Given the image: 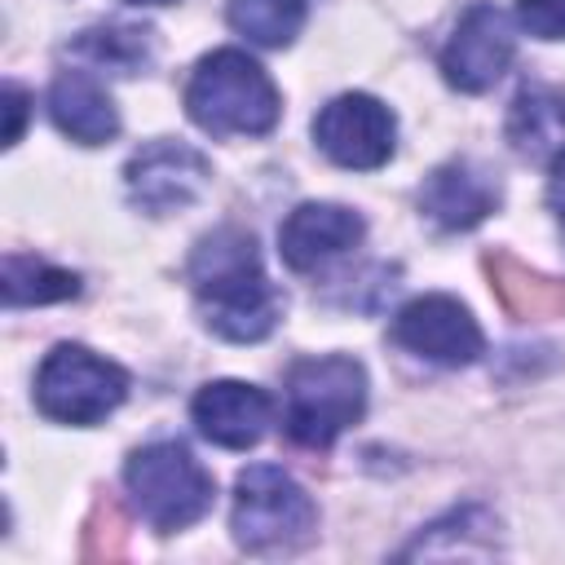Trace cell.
Returning a JSON list of instances; mask_svg holds the SVG:
<instances>
[{
    "instance_id": "cell-7",
    "label": "cell",
    "mask_w": 565,
    "mask_h": 565,
    "mask_svg": "<svg viewBox=\"0 0 565 565\" xmlns=\"http://www.w3.org/2000/svg\"><path fill=\"white\" fill-rule=\"evenodd\" d=\"M313 141L318 150L340 163V168H358L371 172L380 163H388L393 141H397V119L393 110L371 97V93H340L331 97L318 119H313Z\"/></svg>"
},
{
    "instance_id": "cell-3",
    "label": "cell",
    "mask_w": 565,
    "mask_h": 565,
    "mask_svg": "<svg viewBox=\"0 0 565 565\" xmlns=\"http://www.w3.org/2000/svg\"><path fill=\"white\" fill-rule=\"evenodd\" d=\"M366 411V371L358 358L327 353L300 358L287 371V437L296 446L322 450Z\"/></svg>"
},
{
    "instance_id": "cell-9",
    "label": "cell",
    "mask_w": 565,
    "mask_h": 565,
    "mask_svg": "<svg viewBox=\"0 0 565 565\" xmlns=\"http://www.w3.org/2000/svg\"><path fill=\"white\" fill-rule=\"evenodd\" d=\"M512 53H516V35L508 13L477 0L441 49V75L459 93H486L508 71Z\"/></svg>"
},
{
    "instance_id": "cell-14",
    "label": "cell",
    "mask_w": 565,
    "mask_h": 565,
    "mask_svg": "<svg viewBox=\"0 0 565 565\" xmlns=\"http://www.w3.org/2000/svg\"><path fill=\"white\" fill-rule=\"evenodd\" d=\"M49 115L79 146H106L119 132V110H115L110 93L93 75H84V71H62L53 79V88H49Z\"/></svg>"
},
{
    "instance_id": "cell-18",
    "label": "cell",
    "mask_w": 565,
    "mask_h": 565,
    "mask_svg": "<svg viewBox=\"0 0 565 565\" xmlns=\"http://www.w3.org/2000/svg\"><path fill=\"white\" fill-rule=\"evenodd\" d=\"M230 26L260 49H287L305 26V0H230Z\"/></svg>"
},
{
    "instance_id": "cell-20",
    "label": "cell",
    "mask_w": 565,
    "mask_h": 565,
    "mask_svg": "<svg viewBox=\"0 0 565 565\" xmlns=\"http://www.w3.org/2000/svg\"><path fill=\"white\" fill-rule=\"evenodd\" d=\"M516 18L539 40H565V0H516Z\"/></svg>"
},
{
    "instance_id": "cell-8",
    "label": "cell",
    "mask_w": 565,
    "mask_h": 565,
    "mask_svg": "<svg viewBox=\"0 0 565 565\" xmlns=\"http://www.w3.org/2000/svg\"><path fill=\"white\" fill-rule=\"evenodd\" d=\"M207 181H212V163L185 141H150L124 168L132 207H141L150 216L190 207L207 190Z\"/></svg>"
},
{
    "instance_id": "cell-16",
    "label": "cell",
    "mask_w": 565,
    "mask_h": 565,
    "mask_svg": "<svg viewBox=\"0 0 565 565\" xmlns=\"http://www.w3.org/2000/svg\"><path fill=\"white\" fill-rule=\"evenodd\" d=\"M508 141L530 159L543 150L556 154L565 146V88H525L512 102Z\"/></svg>"
},
{
    "instance_id": "cell-4",
    "label": "cell",
    "mask_w": 565,
    "mask_h": 565,
    "mask_svg": "<svg viewBox=\"0 0 565 565\" xmlns=\"http://www.w3.org/2000/svg\"><path fill=\"white\" fill-rule=\"evenodd\" d=\"M124 486L141 512V521L159 534H177L194 525L216 494L212 472L181 441H150L128 455Z\"/></svg>"
},
{
    "instance_id": "cell-10",
    "label": "cell",
    "mask_w": 565,
    "mask_h": 565,
    "mask_svg": "<svg viewBox=\"0 0 565 565\" xmlns=\"http://www.w3.org/2000/svg\"><path fill=\"white\" fill-rule=\"evenodd\" d=\"M393 340L437 366H468L486 353V335L477 318L455 296H419L397 309Z\"/></svg>"
},
{
    "instance_id": "cell-1",
    "label": "cell",
    "mask_w": 565,
    "mask_h": 565,
    "mask_svg": "<svg viewBox=\"0 0 565 565\" xmlns=\"http://www.w3.org/2000/svg\"><path fill=\"white\" fill-rule=\"evenodd\" d=\"M190 287L203 309V322L234 344L265 340L278 327L282 300H278L274 282L265 278L256 238L238 225H221L194 243Z\"/></svg>"
},
{
    "instance_id": "cell-12",
    "label": "cell",
    "mask_w": 565,
    "mask_h": 565,
    "mask_svg": "<svg viewBox=\"0 0 565 565\" xmlns=\"http://www.w3.org/2000/svg\"><path fill=\"white\" fill-rule=\"evenodd\" d=\"M366 234L362 216L353 207L340 203H300L282 225H278V252L291 269L309 274L335 256H344L349 247H358Z\"/></svg>"
},
{
    "instance_id": "cell-21",
    "label": "cell",
    "mask_w": 565,
    "mask_h": 565,
    "mask_svg": "<svg viewBox=\"0 0 565 565\" xmlns=\"http://www.w3.org/2000/svg\"><path fill=\"white\" fill-rule=\"evenodd\" d=\"M26 106L31 97L18 88V84H4V110H9V128H4V146H18L22 141V124H26Z\"/></svg>"
},
{
    "instance_id": "cell-13",
    "label": "cell",
    "mask_w": 565,
    "mask_h": 565,
    "mask_svg": "<svg viewBox=\"0 0 565 565\" xmlns=\"http://www.w3.org/2000/svg\"><path fill=\"white\" fill-rule=\"evenodd\" d=\"M419 207L441 230H472L499 207V181L468 159H450L433 168L428 181L419 185Z\"/></svg>"
},
{
    "instance_id": "cell-11",
    "label": "cell",
    "mask_w": 565,
    "mask_h": 565,
    "mask_svg": "<svg viewBox=\"0 0 565 565\" xmlns=\"http://www.w3.org/2000/svg\"><path fill=\"white\" fill-rule=\"evenodd\" d=\"M199 433L225 450H247L265 437L269 419H274V402L265 388L243 384V380H212L194 393L190 406Z\"/></svg>"
},
{
    "instance_id": "cell-6",
    "label": "cell",
    "mask_w": 565,
    "mask_h": 565,
    "mask_svg": "<svg viewBox=\"0 0 565 565\" xmlns=\"http://www.w3.org/2000/svg\"><path fill=\"white\" fill-rule=\"evenodd\" d=\"M128 397V375L110 358H97L84 344H57L35 371V406L57 419L88 428L106 419Z\"/></svg>"
},
{
    "instance_id": "cell-5",
    "label": "cell",
    "mask_w": 565,
    "mask_h": 565,
    "mask_svg": "<svg viewBox=\"0 0 565 565\" xmlns=\"http://www.w3.org/2000/svg\"><path fill=\"white\" fill-rule=\"evenodd\" d=\"M230 525L243 552H291L313 539L318 508L296 477L274 463H252L238 472Z\"/></svg>"
},
{
    "instance_id": "cell-23",
    "label": "cell",
    "mask_w": 565,
    "mask_h": 565,
    "mask_svg": "<svg viewBox=\"0 0 565 565\" xmlns=\"http://www.w3.org/2000/svg\"><path fill=\"white\" fill-rule=\"evenodd\" d=\"M128 4H172V0H128Z\"/></svg>"
},
{
    "instance_id": "cell-15",
    "label": "cell",
    "mask_w": 565,
    "mask_h": 565,
    "mask_svg": "<svg viewBox=\"0 0 565 565\" xmlns=\"http://www.w3.org/2000/svg\"><path fill=\"white\" fill-rule=\"evenodd\" d=\"M486 274H490V287H494L499 305H503L516 322H543V318L565 313V282H561V278H547V274H539V269H530V265L516 260L512 252L486 256Z\"/></svg>"
},
{
    "instance_id": "cell-2",
    "label": "cell",
    "mask_w": 565,
    "mask_h": 565,
    "mask_svg": "<svg viewBox=\"0 0 565 565\" xmlns=\"http://www.w3.org/2000/svg\"><path fill=\"white\" fill-rule=\"evenodd\" d=\"M185 110L212 137H265L278 124L282 102L260 62L238 49H216L194 66Z\"/></svg>"
},
{
    "instance_id": "cell-19",
    "label": "cell",
    "mask_w": 565,
    "mask_h": 565,
    "mask_svg": "<svg viewBox=\"0 0 565 565\" xmlns=\"http://www.w3.org/2000/svg\"><path fill=\"white\" fill-rule=\"evenodd\" d=\"M71 53L97 66H110L115 75H132L150 57V31L146 26H93V31H79Z\"/></svg>"
},
{
    "instance_id": "cell-22",
    "label": "cell",
    "mask_w": 565,
    "mask_h": 565,
    "mask_svg": "<svg viewBox=\"0 0 565 565\" xmlns=\"http://www.w3.org/2000/svg\"><path fill=\"white\" fill-rule=\"evenodd\" d=\"M547 203H552L556 216L565 221V146L552 154V168H547Z\"/></svg>"
},
{
    "instance_id": "cell-17",
    "label": "cell",
    "mask_w": 565,
    "mask_h": 565,
    "mask_svg": "<svg viewBox=\"0 0 565 565\" xmlns=\"http://www.w3.org/2000/svg\"><path fill=\"white\" fill-rule=\"evenodd\" d=\"M0 291H4V305H13V309L18 305H53V300H71L79 291V278L40 256L9 252L4 269H0Z\"/></svg>"
}]
</instances>
